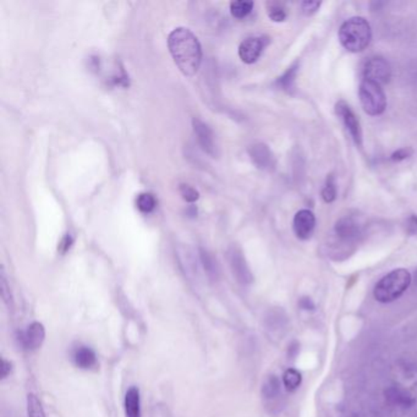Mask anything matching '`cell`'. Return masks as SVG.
<instances>
[{
    "label": "cell",
    "mask_w": 417,
    "mask_h": 417,
    "mask_svg": "<svg viewBox=\"0 0 417 417\" xmlns=\"http://www.w3.org/2000/svg\"><path fill=\"white\" fill-rule=\"evenodd\" d=\"M44 338H45L44 325L39 322H33L32 325H28L26 331L20 333L19 340L25 349L36 350L43 344Z\"/></svg>",
    "instance_id": "12"
},
{
    "label": "cell",
    "mask_w": 417,
    "mask_h": 417,
    "mask_svg": "<svg viewBox=\"0 0 417 417\" xmlns=\"http://www.w3.org/2000/svg\"><path fill=\"white\" fill-rule=\"evenodd\" d=\"M11 372V363H8L6 360L1 361V377L6 378L8 374H10Z\"/></svg>",
    "instance_id": "33"
},
{
    "label": "cell",
    "mask_w": 417,
    "mask_h": 417,
    "mask_svg": "<svg viewBox=\"0 0 417 417\" xmlns=\"http://www.w3.org/2000/svg\"><path fill=\"white\" fill-rule=\"evenodd\" d=\"M168 47L174 63L185 76L196 75L202 61V49L199 39L189 28L173 30L168 37Z\"/></svg>",
    "instance_id": "1"
},
{
    "label": "cell",
    "mask_w": 417,
    "mask_h": 417,
    "mask_svg": "<svg viewBox=\"0 0 417 417\" xmlns=\"http://www.w3.org/2000/svg\"><path fill=\"white\" fill-rule=\"evenodd\" d=\"M125 415L126 417H141V398L140 390L131 387L125 396Z\"/></svg>",
    "instance_id": "14"
},
{
    "label": "cell",
    "mask_w": 417,
    "mask_h": 417,
    "mask_svg": "<svg viewBox=\"0 0 417 417\" xmlns=\"http://www.w3.org/2000/svg\"><path fill=\"white\" fill-rule=\"evenodd\" d=\"M250 156L257 168L267 169L273 165V156L269 148L263 143H257L250 148Z\"/></svg>",
    "instance_id": "13"
},
{
    "label": "cell",
    "mask_w": 417,
    "mask_h": 417,
    "mask_svg": "<svg viewBox=\"0 0 417 417\" xmlns=\"http://www.w3.org/2000/svg\"><path fill=\"white\" fill-rule=\"evenodd\" d=\"M411 276L407 269H396L383 276L377 285L374 287V298L382 303H389L396 301L405 293L410 287Z\"/></svg>",
    "instance_id": "3"
},
{
    "label": "cell",
    "mask_w": 417,
    "mask_h": 417,
    "mask_svg": "<svg viewBox=\"0 0 417 417\" xmlns=\"http://www.w3.org/2000/svg\"><path fill=\"white\" fill-rule=\"evenodd\" d=\"M416 284H417V272H416Z\"/></svg>",
    "instance_id": "34"
},
{
    "label": "cell",
    "mask_w": 417,
    "mask_h": 417,
    "mask_svg": "<svg viewBox=\"0 0 417 417\" xmlns=\"http://www.w3.org/2000/svg\"><path fill=\"white\" fill-rule=\"evenodd\" d=\"M268 17L272 21L283 22L287 19V11L279 4H271L268 6Z\"/></svg>",
    "instance_id": "25"
},
{
    "label": "cell",
    "mask_w": 417,
    "mask_h": 417,
    "mask_svg": "<svg viewBox=\"0 0 417 417\" xmlns=\"http://www.w3.org/2000/svg\"><path fill=\"white\" fill-rule=\"evenodd\" d=\"M74 361L76 366L82 369H88L96 365V354L92 349L87 347H80L76 349L74 352Z\"/></svg>",
    "instance_id": "15"
},
{
    "label": "cell",
    "mask_w": 417,
    "mask_h": 417,
    "mask_svg": "<svg viewBox=\"0 0 417 417\" xmlns=\"http://www.w3.org/2000/svg\"><path fill=\"white\" fill-rule=\"evenodd\" d=\"M322 199L325 203H332L336 199V184L333 175H329L325 181V187L322 190Z\"/></svg>",
    "instance_id": "23"
},
{
    "label": "cell",
    "mask_w": 417,
    "mask_h": 417,
    "mask_svg": "<svg viewBox=\"0 0 417 417\" xmlns=\"http://www.w3.org/2000/svg\"><path fill=\"white\" fill-rule=\"evenodd\" d=\"M336 115L343 121V124L345 125L349 134L352 135L355 145L358 147H363V129L360 125V120L349 107V104L344 101H339L336 104Z\"/></svg>",
    "instance_id": "6"
},
{
    "label": "cell",
    "mask_w": 417,
    "mask_h": 417,
    "mask_svg": "<svg viewBox=\"0 0 417 417\" xmlns=\"http://www.w3.org/2000/svg\"><path fill=\"white\" fill-rule=\"evenodd\" d=\"M28 417H45L42 404L34 394H28Z\"/></svg>",
    "instance_id": "24"
},
{
    "label": "cell",
    "mask_w": 417,
    "mask_h": 417,
    "mask_svg": "<svg viewBox=\"0 0 417 417\" xmlns=\"http://www.w3.org/2000/svg\"><path fill=\"white\" fill-rule=\"evenodd\" d=\"M334 232H336L338 238L341 241L354 243L363 234V227H361V224L356 218L352 217V216H345V217H341L336 223Z\"/></svg>",
    "instance_id": "8"
},
{
    "label": "cell",
    "mask_w": 417,
    "mask_h": 417,
    "mask_svg": "<svg viewBox=\"0 0 417 417\" xmlns=\"http://www.w3.org/2000/svg\"><path fill=\"white\" fill-rule=\"evenodd\" d=\"M411 148H400L391 154L390 159L394 162H401V161H405L407 158L411 157Z\"/></svg>",
    "instance_id": "29"
},
{
    "label": "cell",
    "mask_w": 417,
    "mask_h": 417,
    "mask_svg": "<svg viewBox=\"0 0 417 417\" xmlns=\"http://www.w3.org/2000/svg\"><path fill=\"white\" fill-rule=\"evenodd\" d=\"M265 329L269 334H278V332L284 328L285 317L281 309H272L265 316Z\"/></svg>",
    "instance_id": "16"
},
{
    "label": "cell",
    "mask_w": 417,
    "mask_h": 417,
    "mask_svg": "<svg viewBox=\"0 0 417 417\" xmlns=\"http://www.w3.org/2000/svg\"><path fill=\"white\" fill-rule=\"evenodd\" d=\"M321 1H303V12L306 17H311L314 15V12H317L320 9Z\"/></svg>",
    "instance_id": "28"
},
{
    "label": "cell",
    "mask_w": 417,
    "mask_h": 417,
    "mask_svg": "<svg viewBox=\"0 0 417 417\" xmlns=\"http://www.w3.org/2000/svg\"><path fill=\"white\" fill-rule=\"evenodd\" d=\"M358 96L365 113L371 116H377L385 113L387 108V96L378 83L363 79L360 85Z\"/></svg>",
    "instance_id": "4"
},
{
    "label": "cell",
    "mask_w": 417,
    "mask_h": 417,
    "mask_svg": "<svg viewBox=\"0 0 417 417\" xmlns=\"http://www.w3.org/2000/svg\"><path fill=\"white\" fill-rule=\"evenodd\" d=\"M136 206L142 213H151L156 208V199L151 194H141L136 200Z\"/></svg>",
    "instance_id": "22"
},
{
    "label": "cell",
    "mask_w": 417,
    "mask_h": 417,
    "mask_svg": "<svg viewBox=\"0 0 417 417\" xmlns=\"http://www.w3.org/2000/svg\"><path fill=\"white\" fill-rule=\"evenodd\" d=\"M301 380H303L301 374L294 369H287V372L284 374V377H283L284 387L289 391H294V390L298 389L300 385H301Z\"/></svg>",
    "instance_id": "21"
},
{
    "label": "cell",
    "mask_w": 417,
    "mask_h": 417,
    "mask_svg": "<svg viewBox=\"0 0 417 417\" xmlns=\"http://www.w3.org/2000/svg\"><path fill=\"white\" fill-rule=\"evenodd\" d=\"M254 9V1L250 0H235L230 3V12L235 19H245L249 17L250 12Z\"/></svg>",
    "instance_id": "18"
},
{
    "label": "cell",
    "mask_w": 417,
    "mask_h": 417,
    "mask_svg": "<svg viewBox=\"0 0 417 417\" xmlns=\"http://www.w3.org/2000/svg\"><path fill=\"white\" fill-rule=\"evenodd\" d=\"M407 233L412 234V235L417 234V216H412V217L409 218L407 224Z\"/></svg>",
    "instance_id": "31"
},
{
    "label": "cell",
    "mask_w": 417,
    "mask_h": 417,
    "mask_svg": "<svg viewBox=\"0 0 417 417\" xmlns=\"http://www.w3.org/2000/svg\"><path fill=\"white\" fill-rule=\"evenodd\" d=\"M227 260H229V265L232 268L234 276L236 278V281L244 285L251 284L254 282V276L250 271L247 262L245 260L243 252L238 247H230L227 251Z\"/></svg>",
    "instance_id": "7"
},
{
    "label": "cell",
    "mask_w": 417,
    "mask_h": 417,
    "mask_svg": "<svg viewBox=\"0 0 417 417\" xmlns=\"http://www.w3.org/2000/svg\"><path fill=\"white\" fill-rule=\"evenodd\" d=\"M391 77V68L389 63L382 57L369 58L363 68V79L376 82L378 85L388 83Z\"/></svg>",
    "instance_id": "5"
},
{
    "label": "cell",
    "mask_w": 417,
    "mask_h": 417,
    "mask_svg": "<svg viewBox=\"0 0 417 417\" xmlns=\"http://www.w3.org/2000/svg\"><path fill=\"white\" fill-rule=\"evenodd\" d=\"M388 396H389L390 399L396 401V404H400V405H407V407H409V405H411L412 403H414L411 398L407 396V394H404L401 390H389L388 391Z\"/></svg>",
    "instance_id": "26"
},
{
    "label": "cell",
    "mask_w": 417,
    "mask_h": 417,
    "mask_svg": "<svg viewBox=\"0 0 417 417\" xmlns=\"http://www.w3.org/2000/svg\"><path fill=\"white\" fill-rule=\"evenodd\" d=\"M298 63H295L293 66H290L287 69V72L278 79V85L282 87L283 90L285 91H292L295 85V80H296V75H298Z\"/></svg>",
    "instance_id": "20"
},
{
    "label": "cell",
    "mask_w": 417,
    "mask_h": 417,
    "mask_svg": "<svg viewBox=\"0 0 417 417\" xmlns=\"http://www.w3.org/2000/svg\"><path fill=\"white\" fill-rule=\"evenodd\" d=\"M298 305H300V307L303 309H306V311H311V309H314V303H312V300L309 298H300V301H298Z\"/></svg>",
    "instance_id": "32"
},
{
    "label": "cell",
    "mask_w": 417,
    "mask_h": 417,
    "mask_svg": "<svg viewBox=\"0 0 417 417\" xmlns=\"http://www.w3.org/2000/svg\"><path fill=\"white\" fill-rule=\"evenodd\" d=\"M265 47V41L262 38H246L238 47V57L246 64H254L260 58Z\"/></svg>",
    "instance_id": "11"
},
{
    "label": "cell",
    "mask_w": 417,
    "mask_h": 417,
    "mask_svg": "<svg viewBox=\"0 0 417 417\" xmlns=\"http://www.w3.org/2000/svg\"><path fill=\"white\" fill-rule=\"evenodd\" d=\"M281 393V382L274 374H271L265 378V383L262 385V396L265 399H274Z\"/></svg>",
    "instance_id": "19"
},
{
    "label": "cell",
    "mask_w": 417,
    "mask_h": 417,
    "mask_svg": "<svg viewBox=\"0 0 417 417\" xmlns=\"http://www.w3.org/2000/svg\"><path fill=\"white\" fill-rule=\"evenodd\" d=\"M180 194L183 196V199L187 202H195L200 197L199 192L190 185H180Z\"/></svg>",
    "instance_id": "27"
},
{
    "label": "cell",
    "mask_w": 417,
    "mask_h": 417,
    "mask_svg": "<svg viewBox=\"0 0 417 417\" xmlns=\"http://www.w3.org/2000/svg\"><path fill=\"white\" fill-rule=\"evenodd\" d=\"M316 227V217L309 210H301L294 217V233L300 240H309Z\"/></svg>",
    "instance_id": "9"
},
{
    "label": "cell",
    "mask_w": 417,
    "mask_h": 417,
    "mask_svg": "<svg viewBox=\"0 0 417 417\" xmlns=\"http://www.w3.org/2000/svg\"><path fill=\"white\" fill-rule=\"evenodd\" d=\"M201 263L205 268L207 276H210L213 281L217 279L219 276V267H218L217 261L210 254L207 250H200Z\"/></svg>",
    "instance_id": "17"
},
{
    "label": "cell",
    "mask_w": 417,
    "mask_h": 417,
    "mask_svg": "<svg viewBox=\"0 0 417 417\" xmlns=\"http://www.w3.org/2000/svg\"><path fill=\"white\" fill-rule=\"evenodd\" d=\"M372 31L365 17H355L344 22L339 28L341 45L352 53H360L369 47Z\"/></svg>",
    "instance_id": "2"
},
{
    "label": "cell",
    "mask_w": 417,
    "mask_h": 417,
    "mask_svg": "<svg viewBox=\"0 0 417 417\" xmlns=\"http://www.w3.org/2000/svg\"><path fill=\"white\" fill-rule=\"evenodd\" d=\"M71 245H72V238H71L70 234H66L65 236L61 238L59 246H58L60 254H65L66 251L70 249Z\"/></svg>",
    "instance_id": "30"
},
{
    "label": "cell",
    "mask_w": 417,
    "mask_h": 417,
    "mask_svg": "<svg viewBox=\"0 0 417 417\" xmlns=\"http://www.w3.org/2000/svg\"><path fill=\"white\" fill-rule=\"evenodd\" d=\"M192 126H194V131H195L197 141L200 143V146L202 147V150L208 153V154L213 156V157H216L217 156L218 147L217 143H216V137H214V134L211 130V128L199 119L192 120Z\"/></svg>",
    "instance_id": "10"
}]
</instances>
